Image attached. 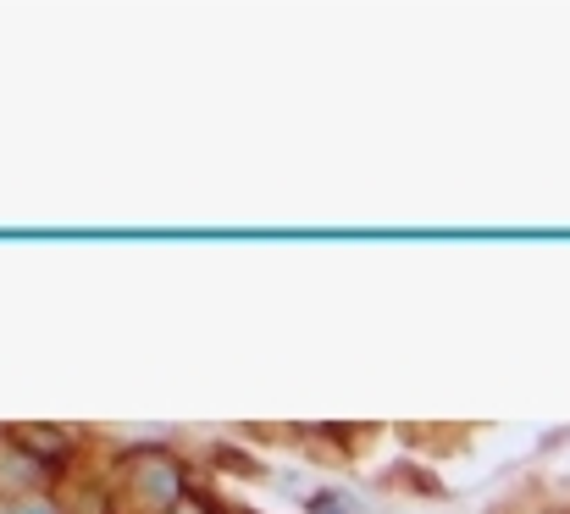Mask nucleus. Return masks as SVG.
<instances>
[{
  "instance_id": "obj_1",
  "label": "nucleus",
  "mask_w": 570,
  "mask_h": 514,
  "mask_svg": "<svg viewBox=\"0 0 570 514\" xmlns=\"http://www.w3.org/2000/svg\"><path fill=\"white\" fill-rule=\"evenodd\" d=\"M106 504L111 514H178L184 504V471L167 454H128L117 465V476L106 482Z\"/></svg>"
},
{
  "instance_id": "obj_2",
  "label": "nucleus",
  "mask_w": 570,
  "mask_h": 514,
  "mask_svg": "<svg viewBox=\"0 0 570 514\" xmlns=\"http://www.w3.org/2000/svg\"><path fill=\"white\" fill-rule=\"evenodd\" d=\"M316 514H350V498H344V493H322V498H316Z\"/></svg>"
},
{
  "instance_id": "obj_3",
  "label": "nucleus",
  "mask_w": 570,
  "mask_h": 514,
  "mask_svg": "<svg viewBox=\"0 0 570 514\" xmlns=\"http://www.w3.org/2000/svg\"><path fill=\"white\" fill-rule=\"evenodd\" d=\"M11 514H61V510H56V504H39V498H33V504H17Z\"/></svg>"
},
{
  "instance_id": "obj_4",
  "label": "nucleus",
  "mask_w": 570,
  "mask_h": 514,
  "mask_svg": "<svg viewBox=\"0 0 570 514\" xmlns=\"http://www.w3.org/2000/svg\"><path fill=\"white\" fill-rule=\"evenodd\" d=\"M210 514H244V510H210Z\"/></svg>"
},
{
  "instance_id": "obj_5",
  "label": "nucleus",
  "mask_w": 570,
  "mask_h": 514,
  "mask_svg": "<svg viewBox=\"0 0 570 514\" xmlns=\"http://www.w3.org/2000/svg\"><path fill=\"white\" fill-rule=\"evenodd\" d=\"M199 514H205V510H199Z\"/></svg>"
}]
</instances>
